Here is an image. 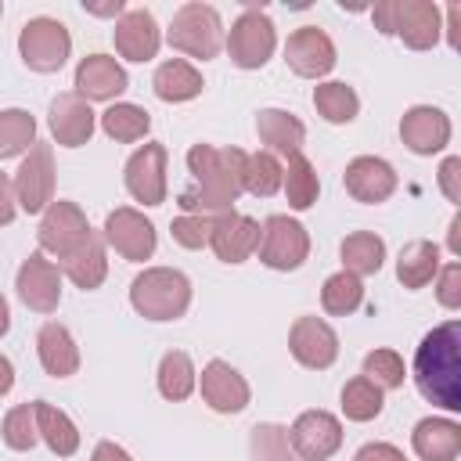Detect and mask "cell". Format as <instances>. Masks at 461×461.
Listing matches in <instances>:
<instances>
[{"mask_svg": "<svg viewBox=\"0 0 461 461\" xmlns=\"http://www.w3.org/2000/svg\"><path fill=\"white\" fill-rule=\"evenodd\" d=\"M256 133H259V140L267 144L270 155H285V158L299 155L303 140H306V126L285 108H263L256 115Z\"/></svg>", "mask_w": 461, "mask_h": 461, "instance_id": "cell-26", "label": "cell"}, {"mask_svg": "<svg viewBox=\"0 0 461 461\" xmlns=\"http://www.w3.org/2000/svg\"><path fill=\"white\" fill-rule=\"evenodd\" d=\"M385 263V241L371 230H353L346 241H342V270L353 274V277H367V274H378Z\"/></svg>", "mask_w": 461, "mask_h": 461, "instance_id": "cell-31", "label": "cell"}, {"mask_svg": "<svg viewBox=\"0 0 461 461\" xmlns=\"http://www.w3.org/2000/svg\"><path fill=\"white\" fill-rule=\"evenodd\" d=\"M277 47V32H274V22L267 11L259 7H245L234 25H230V36H227V54L238 68H263L270 61Z\"/></svg>", "mask_w": 461, "mask_h": 461, "instance_id": "cell-8", "label": "cell"}, {"mask_svg": "<svg viewBox=\"0 0 461 461\" xmlns=\"http://www.w3.org/2000/svg\"><path fill=\"white\" fill-rule=\"evenodd\" d=\"M288 443L299 461H328L342 447V421L328 411H303L288 429Z\"/></svg>", "mask_w": 461, "mask_h": 461, "instance_id": "cell-11", "label": "cell"}, {"mask_svg": "<svg viewBox=\"0 0 461 461\" xmlns=\"http://www.w3.org/2000/svg\"><path fill=\"white\" fill-rule=\"evenodd\" d=\"M414 385L429 403L443 411H461V324L457 321L432 328L418 342Z\"/></svg>", "mask_w": 461, "mask_h": 461, "instance_id": "cell-2", "label": "cell"}, {"mask_svg": "<svg viewBox=\"0 0 461 461\" xmlns=\"http://www.w3.org/2000/svg\"><path fill=\"white\" fill-rule=\"evenodd\" d=\"M11 385H14V367H11V360L0 353V396H7Z\"/></svg>", "mask_w": 461, "mask_h": 461, "instance_id": "cell-50", "label": "cell"}, {"mask_svg": "<svg viewBox=\"0 0 461 461\" xmlns=\"http://www.w3.org/2000/svg\"><path fill=\"white\" fill-rule=\"evenodd\" d=\"M151 86H155V97H158V101L180 104V101L198 97L205 83H202V72H198L191 61H184V58H169V61H162V65L155 68Z\"/></svg>", "mask_w": 461, "mask_h": 461, "instance_id": "cell-27", "label": "cell"}, {"mask_svg": "<svg viewBox=\"0 0 461 461\" xmlns=\"http://www.w3.org/2000/svg\"><path fill=\"white\" fill-rule=\"evenodd\" d=\"M382 403H385L382 400V389L375 382H367L364 375L349 378L346 389H342V414L349 421H371V418H378L382 414Z\"/></svg>", "mask_w": 461, "mask_h": 461, "instance_id": "cell-39", "label": "cell"}, {"mask_svg": "<svg viewBox=\"0 0 461 461\" xmlns=\"http://www.w3.org/2000/svg\"><path fill=\"white\" fill-rule=\"evenodd\" d=\"M281 176H285V166L277 162V155L270 151H256V155H245V191L256 194V198H270L281 191Z\"/></svg>", "mask_w": 461, "mask_h": 461, "instance_id": "cell-37", "label": "cell"}, {"mask_svg": "<svg viewBox=\"0 0 461 461\" xmlns=\"http://www.w3.org/2000/svg\"><path fill=\"white\" fill-rule=\"evenodd\" d=\"M90 234V223H86V212L76 205V202H50L43 209V220H40V249L50 252L58 263L65 256H72Z\"/></svg>", "mask_w": 461, "mask_h": 461, "instance_id": "cell-10", "label": "cell"}, {"mask_svg": "<svg viewBox=\"0 0 461 461\" xmlns=\"http://www.w3.org/2000/svg\"><path fill=\"white\" fill-rule=\"evenodd\" d=\"M457 18H461V7L450 4V7H447V36H450V47H454V50L461 47V43H457Z\"/></svg>", "mask_w": 461, "mask_h": 461, "instance_id": "cell-48", "label": "cell"}, {"mask_svg": "<svg viewBox=\"0 0 461 461\" xmlns=\"http://www.w3.org/2000/svg\"><path fill=\"white\" fill-rule=\"evenodd\" d=\"M173 241L184 245V249H202L209 245V234H212V216H194V212H184L173 220Z\"/></svg>", "mask_w": 461, "mask_h": 461, "instance_id": "cell-42", "label": "cell"}, {"mask_svg": "<svg viewBox=\"0 0 461 461\" xmlns=\"http://www.w3.org/2000/svg\"><path fill=\"white\" fill-rule=\"evenodd\" d=\"M447 245H450V252H454V256H461V212H454V220H450Z\"/></svg>", "mask_w": 461, "mask_h": 461, "instance_id": "cell-49", "label": "cell"}, {"mask_svg": "<svg viewBox=\"0 0 461 461\" xmlns=\"http://www.w3.org/2000/svg\"><path fill=\"white\" fill-rule=\"evenodd\" d=\"M313 108H317L328 122L342 126V122H353V119H357V112H360V97H357L353 86L331 79V83L313 86Z\"/></svg>", "mask_w": 461, "mask_h": 461, "instance_id": "cell-34", "label": "cell"}, {"mask_svg": "<svg viewBox=\"0 0 461 461\" xmlns=\"http://www.w3.org/2000/svg\"><path fill=\"white\" fill-rule=\"evenodd\" d=\"M130 86L126 68L108 58V54H86L76 65V94L90 104V101H112Z\"/></svg>", "mask_w": 461, "mask_h": 461, "instance_id": "cell-21", "label": "cell"}, {"mask_svg": "<svg viewBox=\"0 0 461 461\" xmlns=\"http://www.w3.org/2000/svg\"><path fill=\"white\" fill-rule=\"evenodd\" d=\"M36 144V119L25 108L0 112V158H14Z\"/></svg>", "mask_w": 461, "mask_h": 461, "instance_id": "cell-36", "label": "cell"}, {"mask_svg": "<svg viewBox=\"0 0 461 461\" xmlns=\"http://www.w3.org/2000/svg\"><path fill=\"white\" fill-rule=\"evenodd\" d=\"M11 331V306H7V299L0 295V339Z\"/></svg>", "mask_w": 461, "mask_h": 461, "instance_id": "cell-52", "label": "cell"}, {"mask_svg": "<svg viewBox=\"0 0 461 461\" xmlns=\"http://www.w3.org/2000/svg\"><path fill=\"white\" fill-rule=\"evenodd\" d=\"M285 61H288V68H292L295 76H303V79H321V76H328V72L335 68V43H331V36H328L324 29L303 25V29H295V32L288 36V43H285Z\"/></svg>", "mask_w": 461, "mask_h": 461, "instance_id": "cell-13", "label": "cell"}, {"mask_svg": "<svg viewBox=\"0 0 461 461\" xmlns=\"http://www.w3.org/2000/svg\"><path fill=\"white\" fill-rule=\"evenodd\" d=\"M32 407H36V429H40V439L50 447V454H58V457H72V454L79 450V429H76V421H72L65 411H58L54 403H47V400H36Z\"/></svg>", "mask_w": 461, "mask_h": 461, "instance_id": "cell-30", "label": "cell"}, {"mask_svg": "<svg viewBox=\"0 0 461 461\" xmlns=\"http://www.w3.org/2000/svg\"><path fill=\"white\" fill-rule=\"evenodd\" d=\"M18 212V202H14V184L7 180V173H0V227H7Z\"/></svg>", "mask_w": 461, "mask_h": 461, "instance_id": "cell-46", "label": "cell"}, {"mask_svg": "<svg viewBox=\"0 0 461 461\" xmlns=\"http://www.w3.org/2000/svg\"><path fill=\"white\" fill-rule=\"evenodd\" d=\"M101 130L119 140V144H133L140 137H148L151 130V115L140 108V104H130V101H115L108 112H101Z\"/></svg>", "mask_w": 461, "mask_h": 461, "instance_id": "cell-32", "label": "cell"}, {"mask_svg": "<svg viewBox=\"0 0 461 461\" xmlns=\"http://www.w3.org/2000/svg\"><path fill=\"white\" fill-rule=\"evenodd\" d=\"M0 432H4V443H7L11 450H32L36 439H40V429H36V407H32V403H18V407H11L7 418H4V425H0Z\"/></svg>", "mask_w": 461, "mask_h": 461, "instance_id": "cell-41", "label": "cell"}, {"mask_svg": "<svg viewBox=\"0 0 461 461\" xmlns=\"http://www.w3.org/2000/svg\"><path fill=\"white\" fill-rule=\"evenodd\" d=\"M112 40H115V50H119L126 61H151V58L158 54L162 32H158L151 11L133 7V11H126V14L115 22Z\"/></svg>", "mask_w": 461, "mask_h": 461, "instance_id": "cell-23", "label": "cell"}, {"mask_svg": "<svg viewBox=\"0 0 461 461\" xmlns=\"http://www.w3.org/2000/svg\"><path fill=\"white\" fill-rule=\"evenodd\" d=\"M47 122H50V137H54L61 148H79V144H86V140L94 137L97 115H94V108H90L76 90H68V94H58V97L50 101Z\"/></svg>", "mask_w": 461, "mask_h": 461, "instance_id": "cell-17", "label": "cell"}, {"mask_svg": "<svg viewBox=\"0 0 461 461\" xmlns=\"http://www.w3.org/2000/svg\"><path fill=\"white\" fill-rule=\"evenodd\" d=\"M400 137L414 155H436L450 144V119L432 104H414L400 119Z\"/></svg>", "mask_w": 461, "mask_h": 461, "instance_id": "cell-19", "label": "cell"}, {"mask_svg": "<svg viewBox=\"0 0 461 461\" xmlns=\"http://www.w3.org/2000/svg\"><path fill=\"white\" fill-rule=\"evenodd\" d=\"M14 288H18V299L36 313H54L61 303V274L43 252H32L18 267Z\"/></svg>", "mask_w": 461, "mask_h": 461, "instance_id": "cell-14", "label": "cell"}, {"mask_svg": "<svg viewBox=\"0 0 461 461\" xmlns=\"http://www.w3.org/2000/svg\"><path fill=\"white\" fill-rule=\"evenodd\" d=\"M360 303H364V285H360V277H353L346 270L331 274L324 281V288H321V306L331 317H349Z\"/></svg>", "mask_w": 461, "mask_h": 461, "instance_id": "cell-38", "label": "cell"}, {"mask_svg": "<svg viewBox=\"0 0 461 461\" xmlns=\"http://www.w3.org/2000/svg\"><path fill=\"white\" fill-rule=\"evenodd\" d=\"M90 14H126V4L122 0H112V4H83Z\"/></svg>", "mask_w": 461, "mask_h": 461, "instance_id": "cell-51", "label": "cell"}, {"mask_svg": "<svg viewBox=\"0 0 461 461\" xmlns=\"http://www.w3.org/2000/svg\"><path fill=\"white\" fill-rule=\"evenodd\" d=\"M202 400L216 414H238L249 407V382L227 360H209L202 367Z\"/></svg>", "mask_w": 461, "mask_h": 461, "instance_id": "cell-22", "label": "cell"}, {"mask_svg": "<svg viewBox=\"0 0 461 461\" xmlns=\"http://www.w3.org/2000/svg\"><path fill=\"white\" fill-rule=\"evenodd\" d=\"M72 36L58 18H29L18 32V54L32 72H58L68 61Z\"/></svg>", "mask_w": 461, "mask_h": 461, "instance_id": "cell-6", "label": "cell"}, {"mask_svg": "<svg viewBox=\"0 0 461 461\" xmlns=\"http://www.w3.org/2000/svg\"><path fill=\"white\" fill-rule=\"evenodd\" d=\"M194 382H198V375H194L191 357L184 349H169L158 364V393L176 403V400H187L194 393Z\"/></svg>", "mask_w": 461, "mask_h": 461, "instance_id": "cell-35", "label": "cell"}, {"mask_svg": "<svg viewBox=\"0 0 461 461\" xmlns=\"http://www.w3.org/2000/svg\"><path fill=\"white\" fill-rule=\"evenodd\" d=\"M281 187H285L288 205H292V209H299V212H303V209H310V205L317 202V194H321V180H317L313 162H310L303 151L288 158L285 176H281Z\"/></svg>", "mask_w": 461, "mask_h": 461, "instance_id": "cell-33", "label": "cell"}, {"mask_svg": "<svg viewBox=\"0 0 461 461\" xmlns=\"http://www.w3.org/2000/svg\"><path fill=\"white\" fill-rule=\"evenodd\" d=\"M130 303L144 321H176L191 306V281L173 267H148L133 277Z\"/></svg>", "mask_w": 461, "mask_h": 461, "instance_id": "cell-4", "label": "cell"}, {"mask_svg": "<svg viewBox=\"0 0 461 461\" xmlns=\"http://www.w3.org/2000/svg\"><path fill=\"white\" fill-rule=\"evenodd\" d=\"M364 378L375 382L382 393L385 389H400L403 378H407V367H403V357L396 349H371L364 357Z\"/></svg>", "mask_w": 461, "mask_h": 461, "instance_id": "cell-40", "label": "cell"}, {"mask_svg": "<svg viewBox=\"0 0 461 461\" xmlns=\"http://www.w3.org/2000/svg\"><path fill=\"white\" fill-rule=\"evenodd\" d=\"M90 461H133L119 443H112V439H101L97 447H94V454H90Z\"/></svg>", "mask_w": 461, "mask_h": 461, "instance_id": "cell-47", "label": "cell"}, {"mask_svg": "<svg viewBox=\"0 0 461 461\" xmlns=\"http://www.w3.org/2000/svg\"><path fill=\"white\" fill-rule=\"evenodd\" d=\"M439 187H443V194H447V202H461V158L457 155H450V158H443V166H439Z\"/></svg>", "mask_w": 461, "mask_h": 461, "instance_id": "cell-44", "label": "cell"}, {"mask_svg": "<svg viewBox=\"0 0 461 461\" xmlns=\"http://www.w3.org/2000/svg\"><path fill=\"white\" fill-rule=\"evenodd\" d=\"M14 202L25 212H43L54 202V155L50 144L36 140L14 173Z\"/></svg>", "mask_w": 461, "mask_h": 461, "instance_id": "cell-9", "label": "cell"}, {"mask_svg": "<svg viewBox=\"0 0 461 461\" xmlns=\"http://www.w3.org/2000/svg\"><path fill=\"white\" fill-rule=\"evenodd\" d=\"M166 40L173 50L198 58V61H209L223 50V22H220L216 7H209V4H184L173 14Z\"/></svg>", "mask_w": 461, "mask_h": 461, "instance_id": "cell-5", "label": "cell"}, {"mask_svg": "<svg viewBox=\"0 0 461 461\" xmlns=\"http://www.w3.org/2000/svg\"><path fill=\"white\" fill-rule=\"evenodd\" d=\"M0 14H4V4H0Z\"/></svg>", "mask_w": 461, "mask_h": 461, "instance_id": "cell-53", "label": "cell"}, {"mask_svg": "<svg viewBox=\"0 0 461 461\" xmlns=\"http://www.w3.org/2000/svg\"><path fill=\"white\" fill-rule=\"evenodd\" d=\"M288 349H292V357H295L303 367L324 371V367H331L335 357H339V335H335L331 324L321 321V317H299V321L292 324V331H288Z\"/></svg>", "mask_w": 461, "mask_h": 461, "instance_id": "cell-16", "label": "cell"}, {"mask_svg": "<svg viewBox=\"0 0 461 461\" xmlns=\"http://www.w3.org/2000/svg\"><path fill=\"white\" fill-rule=\"evenodd\" d=\"M209 245L216 252V259L223 263H245L256 245H259V223L252 216H241V212H220L212 216V234H209Z\"/></svg>", "mask_w": 461, "mask_h": 461, "instance_id": "cell-20", "label": "cell"}, {"mask_svg": "<svg viewBox=\"0 0 461 461\" xmlns=\"http://www.w3.org/2000/svg\"><path fill=\"white\" fill-rule=\"evenodd\" d=\"M61 270L68 274V281H72L76 288L94 292V288L104 281V274H108V259H104V241H101V234L90 230L86 241H83L72 256L61 259Z\"/></svg>", "mask_w": 461, "mask_h": 461, "instance_id": "cell-28", "label": "cell"}, {"mask_svg": "<svg viewBox=\"0 0 461 461\" xmlns=\"http://www.w3.org/2000/svg\"><path fill=\"white\" fill-rule=\"evenodd\" d=\"M259 263L270 270H299L310 256V234L292 216H267L259 227Z\"/></svg>", "mask_w": 461, "mask_h": 461, "instance_id": "cell-7", "label": "cell"}, {"mask_svg": "<svg viewBox=\"0 0 461 461\" xmlns=\"http://www.w3.org/2000/svg\"><path fill=\"white\" fill-rule=\"evenodd\" d=\"M342 184H346L349 198H357L364 205H378L396 191V169L378 155H357L346 166Z\"/></svg>", "mask_w": 461, "mask_h": 461, "instance_id": "cell-18", "label": "cell"}, {"mask_svg": "<svg viewBox=\"0 0 461 461\" xmlns=\"http://www.w3.org/2000/svg\"><path fill=\"white\" fill-rule=\"evenodd\" d=\"M411 447L421 461H454L461 454V425L450 418H421L411 432Z\"/></svg>", "mask_w": 461, "mask_h": 461, "instance_id": "cell-25", "label": "cell"}, {"mask_svg": "<svg viewBox=\"0 0 461 461\" xmlns=\"http://www.w3.org/2000/svg\"><path fill=\"white\" fill-rule=\"evenodd\" d=\"M104 241H108L122 259L144 263V259L155 256V223H151L144 212L122 205V209L108 212V220H104Z\"/></svg>", "mask_w": 461, "mask_h": 461, "instance_id": "cell-12", "label": "cell"}, {"mask_svg": "<svg viewBox=\"0 0 461 461\" xmlns=\"http://www.w3.org/2000/svg\"><path fill=\"white\" fill-rule=\"evenodd\" d=\"M436 299H439V306H447V310H457V306H461V263H447V267L439 270Z\"/></svg>", "mask_w": 461, "mask_h": 461, "instance_id": "cell-43", "label": "cell"}, {"mask_svg": "<svg viewBox=\"0 0 461 461\" xmlns=\"http://www.w3.org/2000/svg\"><path fill=\"white\" fill-rule=\"evenodd\" d=\"M126 191L140 205H162L166 202V148L144 144L126 158Z\"/></svg>", "mask_w": 461, "mask_h": 461, "instance_id": "cell-15", "label": "cell"}, {"mask_svg": "<svg viewBox=\"0 0 461 461\" xmlns=\"http://www.w3.org/2000/svg\"><path fill=\"white\" fill-rule=\"evenodd\" d=\"M353 461H407V457H403V450L393 447V443H364V447L353 454Z\"/></svg>", "mask_w": 461, "mask_h": 461, "instance_id": "cell-45", "label": "cell"}, {"mask_svg": "<svg viewBox=\"0 0 461 461\" xmlns=\"http://www.w3.org/2000/svg\"><path fill=\"white\" fill-rule=\"evenodd\" d=\"M375 29L385 36H400L411 50H429L439 43L443 18L432 0H382L371 7Z\"/></svg>", "mask_w": 461, "mask_h": 461, "instance_id": "cell-3", "label": "cell"}, {"mask_svg": "<svg viewBox=\"0 0 461 461\" xmlns=\"http://www.w3.org/2000/svg\"><path fill=\"white\" fill-rule=\"evenodd\" d=\"M439 274V245L436 241H425V238H414L400 249L396 256V277L403 288H425L432 277Z\"/></svg>", "mask_w": 461, "mask_h": 461, "instance_id": "cell-29", "label": "cell"}, {"mask_svg": "<svg viewBox=\"0 0 461 461\" xmlns=\"http://www.w3.org/2000/svg\"><path fill=\"white\" fill-rule=\"evenodd\" d=\"M187 169H191V187L180 191V209L194 216H220L230 212L238 194L245 191V151L238 148H212V144H194L187 151Z\"/></svg>", "mask_w": 461, "mask_h": 461, "instance_id": "cell-1", "label": "cell"}, {"mask_svg": "<svg viewBox=\"0 0 461 461\" xmlns=\"http://www.w3.org/2000/svg\"><path fill=\"white\" fill-rule=\"evenodd\" d=\"M36 353H40V364L50 378H68L79 371V346L72 339V331L58 321H47L36 335Z\"/></svg>", "mask_w": 461, "mask_h": 461, "instance_id": "cell-24", "label": "cell"}]
</instances>
